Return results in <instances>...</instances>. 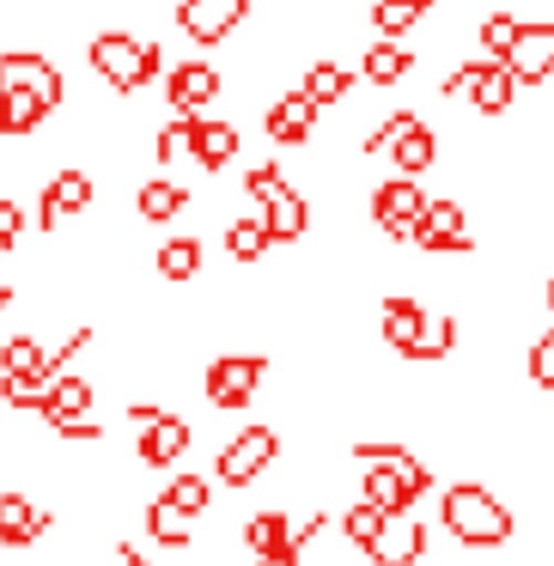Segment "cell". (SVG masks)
I'll use <instances>...</instances> for the list:
<instances>
[{"label": "cell", "mask_w": 554, "mask_h": 566, "mask_svg": "<svg viewBox=\"0 0 554 566\" xmlns=\"http://www.w3.org/2000/svg\"><path fill=\"white\" fill-rule=\"evenodd\" d=\"M0 371H38V378H55V359L38 335H13V342L0 347Z\"/></svg>", "instance_id": "1f68e13d"}, {"label": "cell", "mask_w": 554, "mask_h": 566, "mask_svg": "<svg viewBox=\"0 0 554 566\" xmlns=\"http://www.w3.org/2000/svg\"><path fill=\"white\" fill-rule=\"evenodd\" d=\"M262 378H269V359L262 354H213L208 371H201V390H208V408L238 415V408H250Z\"/></svg>", "instance_id": "277c9868"}, {"label": "cell", "mask_w": 554, "mask_h": 566, "mask_svg": "<svg viewBox=\"0 0 554 566\" xmlns=\"http://www.w3.org/2000/svg\"><path fill=\"white\" fill-rule=\"evenodd\" d=\"M244 548L250 554H269V548H293V512L286 505H269L244 524Z\"/></svg>", "instance_id": "484cf974"}, {"label": "cell", "mask_w": 554, "mask_h": 566, "mask_svg": "<svg viewBox=\"0 0 554 566\" xmlns=\"http://www.w3.org/2000/svg\"><path fill=\"white\" fill-rule=\"evenodd\" d=\"M408 244H415L420 256H469V250H475L469 208L463 201H427L420 220H415V232H408Z\"/></svg>", "instance_id": "5b68a950"}, {"label": "cell", "mask_w": 554, "mask_h": 566, "mask_svg": "<svg viewBox=\"0 0 554 566\" xmlns=\"http://www.w3.org/2000/svg\"><path fill=\"white\" fill-rule=\"evenodd\" d=\"M25 220H31V213L19 208V201L0 196V256H13V250H19V238H25Z\"/></svg>", "instance_id": "ab89813d"}, {"label": "cell", "mask_w": 554, "mask_h": 566, "mask_svg": "<svg viewBox=\"0 0 554 566\" xmlns=\"http://www.w3.org/2000/svg\"><path fill=\"white\" fill-rule=\"evenodd\" d=\"M189 444H196V427H189L184 415H171V408H165V415L140 420L135 457H140L147 469H177V463H184V451H189Z\"/></svg>", "instance_id": "7c38bea8"}, {"label": "cell", "mask_w": 554, "mask_h": 566, "mask_svg": "<svg viewBox=\"0 0 554 566\" xmlns=\"http://www.w3.org/2000/svg\"><path fill=\"white\" fill-rule=\"evenodd\" d=\"M427 201H432V196L420 189V177H403V171H396L390 184L372 189V220H378L384 238L408 244V232H415V220H420V208H427Z\"/></svg>", "instance_id": "52a82bcc"}, {"label": "cell", "mask_w": 554, "mask_h": 566, "mask_svg": "<svg viewBox=\"0 0 554 566\" xmlns=\"http://www.w3.org/2000/svg\"><path fill=\"white\" fill-rule=\"evenodd\" d=\"M305 92L311 104H317V111H335V104H347V92H354V74H347L342 62H311L305 67Z\"/></svg>", "instance_id": "cb8c5ba5"}, {"label": "cell", "mask_w": 554, "mask_h": 566, "mask_svg": "<svg viewBox=\"0 0 554 566\" xmlns=\"http://www.w3.org/2000/svg\"><path fill=\"white\" fill-rule=\"evenodd\" d=\"M281 457V432L274 427H244L238 439L220 444V457H213V475L226 481V488H250V481L262 475V469Z\"/></svg>", "instance_id": "8992f818"}, {"label": "cell", "mask_w": 554, "mask_h": 566, "mask_svg": "<svg viewBox=\"0 0 554 566\" xmlns=\"http://www.w3.org/2000/svg\"><path fill=\"white\" fill-rule=\"evenodd\" d=\"M43 396H50V378H38V371H0V402L7 408L43 415Z\"/></svg>", "instance_id": "f1b7e54d"}, {"label": "cell", "mask_w": 554, "mask_h": 566, "mask_svg": "<svg viewBox=\"0 0 554 566\" xmlns=\"http://www.w3.org/2000/svg\"><path fill=\"white\" fill-rule=\"evenodd\" d=\"M384 159H390L403 177H427L432 165H439V135H432L420 116H408V123L396 128V140H390V153H384Z\"/></svg>", "instance_id": "e0dca14e"}, {"label": "cell", "mask_w": 554, "mask_h": 566, "mask_svg": "<svg viewBox=\"0 0 554 566\" xmlns=\"http://www.w3.org/2000/svg\"><path fill=\"white\" fill-rule=\"evenodd\" d=\"M469 111H481V116L518 111V80H512V67L488 55V62H481V74H475V86H469Z\"/></svg>", "instance_id": "44dd1931"}, {"label": "cell", "mask_w": 554, "mask_h": 566, "mask_svg": "<svg viewBox=\"0 0 554 566\" xmlns=\"http://www.w3.org/2000/svg\"><path fill=\"white\" fill-rule=\"evenodd\" d=\"M542 298H548V311H554V274H548V293H542Z\"/></svg>", "instance_id": "f6af8a7d"}, {"label": "cell", "mask_w": 554, "mask_h": 566, "mask_svg": "<svg viewBox=\"0 0 554 566\" xmlns=\"http://www.w3.org/2000/svg\"><path fill=\"white\" fill-rule=\"evenodd\" d=\"M0 135H7V92H0Z\"/></svg>", "instance_id": "ee69618b"}, {"label": "cell", "mask_w": 554, "mask_h": 566, "mask_svg": "<svg viewBox=\"0 0 554 566\" xmlns=\"http://www.w3.org/2000/svg\"><path fill=\"white\" fill-rule=\"evenodd\" d=\"M274 189H286V171H281L274 159H262V165H250V171H244V196L257 201V208L274 196Z\"/></svg>", "instance_id": "74e56055"}, {"label": "cell", "mask_w": 554, "mask_h": 566, "mask_svg": "<svg viewBox=\"0 0 554 566\" xmlns=\"http://www.w3.org/2000/svg\"><path fill=\"white\" fill-rule=\"evenodd\" d=\"M92 378H50V396H43V415H50V427H62V420H80L92 415Z\"/></svg>", "instance_id": "d4e9b609"}, {"label": "cell", "mask_w": 554, "mask_h": 566, "mask_svg": "<svg viewBox=\"0 0 554 566\" xmlns=\"http://www.w3.org/2000/svg\"><path fill=\"white\" fill-rule=\"evenodd\" d=\"M384 517H390V512H378L372 500H354V505H347V512H342V536H347V548H359V554H366L372 542H378Z\"/></svg>", "instance_id": "e575fe53"}, {"label": "cell", "mask_w": 554, "mask_h": 566, "mask_svg": "<svg viewBox=\"0 0 554 566\" xmlns=\"http://www.w3.org/2000/svg\"><path fill=\"white\" fill-rule=\"evenodd\" d=\"M189 524H196V517H184L177 505H165V500L147 505V536L159 542V548H171V554L189 548Z\"/></svg>", "instance_id": "f546056e"}, {"label": "cell", "mask_w": 554, "mask_h": 566, "mask_svg": "<svg viewBox=\"0 0 554 566\" xmlns=\"http://www.w3.org/2000/svg\"><path fill=\"white\" fill-rule=\"evenodd\" d=\"M153 269H159V281H196L201 274V238H165Z\"/></svg>", "instance_id": "83f0119b"}, {"label": "cell", "mask_w": 554, "mask_h": 566, "mask_svg": "<svg viewBox=\"0 0 554 566\" xmlns=\"http://www.w3.org/2000/svg\"><path fill=\"white\" fill-rule=\"evenodd\" d=\"M159 500H165V505H177L184 517H201V512L213 505V488H208L201 475H171V481H165Z\"/></svg>", "instance_id": "d590c367"}, {"label": "cell", "mask_w": 554, "mask_h": 566, "mask_svg": "<svg viewBox=\"0 0 554 566\" xmlns=\"http://www.w3.org/2000/svg\"><path fill=\"white\" fill-rule=\"evenodd\" d=\"M116 560H123V566H153V560H140V548H128V542L116 548Z\"/></svg>", "instance_id": "b9f144b4"}, {"label": "cell", "mask_w": 554, "mask_h": 566, "mask_svg": "<svg viewBox=\"0 0 554 566\" xmlns=\"http://www.w3.org/2000/svg\"><path fill=\"white\" fill-rule=\"evenodd\" d=\"M0 92H31L38 104H50V111H62V98H67V80H62V67H55V62H43V55H25V50H13V55H0Z\"/></svg>", "instance_id": "30bf717a"}, {"label": "cell", "mask_w": 554, "mask_h": 566, "mask_svg": "<svg viewBox=\"0 0 554 566\" xmlns=\"http://www.w3.org/2000/svg\"><path fill=\"white\" fill-rule=\"evenodd\" d=\"M98 201V184H92L80 165H67V171L50 177V189L38 196V232H55L62 220H80V213Z\"/></svg>", "instance_id": "8fae6325"}, {"label": "cell", "mask_w": 554, "mask_h": 566, "mask_svg": "<svg viewBox=\"0 0 554 566\" xmlns=\"http://www.w3.org/2000/svg\"><path fill=\"white\" fill-rule=\"evenodd\" d=\"M451 354H457V317L451 311H427V329H420L408 359H451Z\"/></svg>", "instance_id": "d6a6232c"}, {"label": "cell", "mask_w": 554, "mask_h": 566, "mask_svg": "<svg viewBox=\"0 0 554 566\" xmlns=\"http://www.w3.org/2000/svg\"><path fill=\"white\" fill-rule=\"evenodd\" d=\"M427 524L415 517V505L408 512H390L384 517V530H378V542L366 548V560L372 566H420V554H427Z\"/></svg>", "instance_id": "4fadbf2b"}, {"label": "cell", "mask_w": 554, "mask_h": 566, "mask_svg": "<svg viewBox=\"0 0 554 566\" xmlns=\"http://www.w3.org/2000/svg\"><path fill=\"white\" fill-rule=\"evenodd\" d=\"M317 104L305 98V92H286V98H274L269 111H262V128H269L274 147H305L311 135H317Z\"/></svg>", "instance_id": "2e32d148"}, {"label": "cell", "mask_w": 554, "mask_h": 566, "mask_svg": "<svg viewBox=\"0 0 554 566\" xmlns=\"http://www.w3.org/2000/svg\"><path fill=\"white\" fill-rule=\"evenodd\" d=\"M257 566H299V548H269L257 554Z\"/></svg>", "instance_id": "60d3db41"}, {"label": "cell", "mask_w": 554, "mask_h": 566, "mask_svg": "<svg viewBox=\"0 0 554 566\" xmlns=\"http://www.w3.org/2000/svg\"><path fill=\"white\" fill-rule=\"evenodd\" d=\"M262 226H269L274 244H299V238L311 232V201L299 196V189H274V196L262 201Z\"/></svg>", "instance_id": "ffe728a7"}, {"label": "cell", "mask_w": 554, "mask_h": 566, "mask_svg": "<svg viewBox=\"0 0 554 566\" xmlns=\"http://www.w3.org/2000/svg\"><path fill=\"white\" fill-rule=\"evenodd\" d=\"M86 62H92V74L104 80V86H116L128 98V92H140V86H153V80L165 74V50L153 38H128V31H104V38H92L86 43Z\"/></svg>", "instance_id": "3957f363"}, {"label": "cell", "mask_w": 554, "mask_h": 566, "mask_svg": "<svg viewBox=\"0 0 554 566\" xmlns=\"http://www.w3.org/2000/svg\"><path fill=\"white\" fill-rule=\"evenodd\" d=\"M530 384H536V390H554V329L548 335H536V347H530Z\"/></svg>", "instance_id": "f35d334b"}, {"label": "cell", "mask_w": 554, "mask_h": 566, "mask_svg": "<svg viewBox=\"0 0 554 566\" xmlns=\"http://www.w3.org/2000/svg\"><path fill=\"white\" fill-rule=\"evenodd\" d=\"M184 208H189V189L171 184V177H153V184L135 189V213H140L147 226H171Z\"/></svg>", "instance_id": "603a6c76"}, {"label": "cell", "mask_w": 554, "mask_h": 566, "mask_svg": "<svg viewBox=\"0 0 554 566\" xmlns=\"http://www.w3.org/2000/svg\"><path fill=\"white\" fill-rule=\"evenodd\" d=\"M269 250H274V238H269V226H262V213H244V220L226 226V256L232 262H262Z\"/></svg>", "instance_id": "4316f807"}, {"label": "cell", "mask_w": 554, "mask_h": 566, "mask_svg": "<svg viewBox=\"0 0 554 566\" xmlns=\"http://www.w3.org/2000/svg\"><path fill=\"white\" fill-rule=\"evenodd\" d=\"M420 19H427L420 0H378V7H372V38H408Z\"/></svg>", "instance_id": "836d02e7"}, {"label": "cell", "mask_w": 554, "mask_h": 566, "mask_svg": "<svg viewBox=\"0 0 554 566\" xmlns=\"http://www.w3.org/2000/svg\"><path fill=\"white\" fill-rule=\"evenodd\" d=\"M196 116L201 111H171V123L153 135V159L159 165H177V159H189V140H196Z\"/></svg>", "instance_id": "4dcf8cb0"}, {"label": "cell", "mask_w": 554, "mask_h": 566, "mask_svg": "<svg viewBox=\"0 0 554 566\" xmlns=\"http://www.w3.org/2000/svg\"><path fill=\"white\" fill-rule=\"evenodd\" d=\"M244 153V140H238V128L226 123V116H196V140H189V159L201 165V171H226V165Z\"/></svg>", "instance_id": "ac0fdd59"}, {"label": "cell", "mask_w": 554, "mask_h": 566, "mask_svg": "<svg viewBox=\"0 0 554 566\" xmlns=\"http://www.w3.org/2000/svg\"><path fill=\"white\" fill-rule=\"evenodd\" d=\"M432 7H439V0H420V13H432Z\"/></svg>", "instance_id": "bcb514c9"}, {"label": "cell", "mask_w": 554, "mask_h": 566, "mask_svg": "<svg viewBox=\"0 0 554 566\" xmlns=\"http://www.w3.org/2000/svg\"><path fill=\"white\" fill-rule=\"evenodd\" d=\"M512 38H518V13H488V19H481V50H488L493 62H505Z\"/></svg>", "instance_id": "8d00e7d4"}, {"label": "cell", "mask_w": 554, "mask_h": 566, "mask_svg": "<svg viewBox=\"0 0 554 566\" xmlns=\"http://www.w3.org/2000/svg\"><path fill=\"white\" fill-rule=\"evenodd\" d=\"M7 305H13V286H7V281H0V311H7Z\"/></svg>", "instance_id": "7bdbcfd3"}, {"label": "cell", "mask_w": 554, "mask_h": 566, "mask_svg": "<svg viewBox=\"0 0 554 566\" xmlns=\"http://www.w3.org/2000/svg\"><path fill=\"white\" fill-rule=\"evenodd\" d=\"M505 67H512L518 86L554 80V19H518V38H512V50H505Z\"/></svg>", "instance_id": "9c48e42d"}, {"label": "cell", "mask_w": 554, "mask_h": 566, "mask_svg": "<svg viewBox=\"0 0 554 566\" xmlns=\"http://www.w3.org/2000/svg\"><path fill=\"white\" fill-rule=\"evenodd\" d=\"M50 505H38L31 493H0V548H31L50 536Z\"/></svg>", "instance_id": "9a60e30c"}, {"label": "cell", "mask_w": 554, "mask_h": 566, "mask_svg": "<svg viewBox=\"0 0 554 566\" xmlns=\"http://www.w3.org/2000/svg\"><path fill=\"white\" fill-rule=\"evenodd\" d=\"M427 311H432V305H420V298H408V293L384 298V311H378V329H384V342H390L403 359L415 354L420 329H427Z\"/></svg>", "instance_id": "d6986e66"}, {"label": "cell", "mask_w": 554, "mask_h": 566, "mask_svg": "<svg viewBox=\"0 0 554 566\" xmlns=\"http://www.w3.org/2000/svg\"><path fill=\"white\" fill-rule=\"evenodd\" d=\"M445 530L457 536V548H505L518 536V517L500 493L457 481V488H445Z\"/></svg>", "instance_id": "7a4b0ae2"}, {"label": "cell", "mask_w": 554, "mask_h": 566, "mask_svg": "<svg viewBox=\"0 0 554 566\" xmlns=\"http://www.w3.org/2000/svg\"><path fill=\"white\" fill-rule=\"evenodd\" d=\"M244 19H250V0H177V31L201 50L226 43Z\"/></svg>", "instance_id": "ba28073f"}, {"label": "cell", "mask_w": 554, "mask_h": 566, "mask_svg": "<svg viewBox=\"0 0 554 566\" xmlns=\"http://www.w3.org/2000/svg\"><path fill=\"white\" fill-rule=\"evenodd\" d=\"M408 74H415V55L403 50V38H378L359 55V80H366V86H403Z\"/></svg>", "instance_id": "7402d4cb"}, {"label": "cell", "mask_w": 554, "mask_h": 566, "mask_svg": "<svg viewBox=\"0 0 554 566\" xmlns=\"http://www.w3.org/2000/svg\"><path fill=\"white\" fill-rule=\"evenodd\" d=\"M159 80H165V104L171 111H208L226 86V74L213 62H171Z\"/></svg>", "instance_id": "5bb4252c"}, {"label": "cell", "mask_w": 554, "mask_h": 566, "mask_svg": "<svg viewBox=\"0 0 554 566\" xmlns=\"http://www.w3.org/2000/svg\"><path fill=\"white\" fill-rule=\"evenodd\" d=\"M354 457L366 469L359 475V500H372L378 512H408L432 488V469L415 451H403V444H359Z\"/></svg>", "instance_id": "6da1fadb"}]
</instances>
